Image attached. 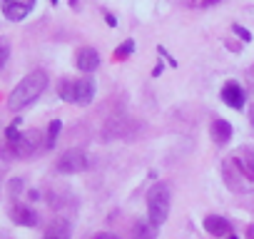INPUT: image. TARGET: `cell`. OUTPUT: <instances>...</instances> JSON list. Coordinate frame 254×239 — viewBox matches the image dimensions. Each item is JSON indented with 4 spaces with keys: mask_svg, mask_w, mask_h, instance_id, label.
I'll return each mask as SVG.
<instances>
[{
    "mask_svg": "<svg viewBox=\"0 0 254 239\" xmlns=\"http://www.w3.org/2000/svg\"><path fill=\"white\" fill-rule=\"evenodd\" d=\"M224 179L234 192H254V150H239L224 162Z\"/></svg>",
    "mask_w": 254,
    "mask_h": 239,
    "instance_id": "obj_1",
    "label": "cell"
},
{
    "mask_svg": "<svg viewBox=\"0 0 254 239\" xmlns=\"http://www.w3.org/2000/svg\"><path fill=\"white\" fill-rule=\"evenodd\" d=\"M45 87H48V72H45V70H33V72L25 75V77L18 82V87L10 92L8 107H10L13 112H20L23 107L33 105V102L43 95Z\"/></svg>",
    "mask_w": 254,
    "mask_h": 239,
    "instance_id": "obj_2",
    "label": "cell"
},
{
    "mask_svg": "<svg viewBox=\"0 0 254 239\" xmlns=\"http://www.w3.org/2000/svg\"><path fill=\"white\" fill-rule=\"evenodd\" d=\"M170 204H172V194L170 187L165 182H157L150 187L147 192V219L157 227H162L170 217Z\"/></svg>",
    "mask_w": 254,
    "mask_h": 239,
    "instance_id": "obj_3",
    "label": "cell"
},
{
    "mask_svg": "<svg viewBox=\"0 0 254 239\" xmlns=\"http://www.w3.org/2000/svg\"><path fill=\"white\" fill-rule=\"evenodd\" d=\"M55 170H58L60 175H77V172L87 170V155H85L82 150H77V147L65 150V152L58 157Z\"/></svg>",
    "mask_w": 254,
    "mask_h": 239,
    "instance_id": "obj_4",
    "label": "cell"
},
{
    "mask_svg": "<svg viewBox=\"0 0 254 239\" xmlns=\"http://www.w3.org/2000/svg\"><path fill=\"white\" fill-rule=\"evenodd\" d=\"M10 152L15 157H33L38 150H40V132L38 130H28V132H20L18 140L8 142Z\"/></svg>",
    "mask_w": 254,
    "mask_h": 239,
    "instance_id": "obj_5",
    "label": "cell"
},
{
    "mask_svg": "<svg viewBox=\"0 0 254 239\" xmlns=\"http://www.w3.org/2000/svg\"><path fill=\"white\" fill-rule=\"evenodd\" d=\"M137 132V125L132 122L130 117H115L110 120V125L105 127V140H130Z\"/></svg>",
    "mask_w": 254,
    "mask_h": 239,
    "instance_id": "obj_6",
    "label": "cell"
},
{
    "mask_svg": "<svg viewBox=\"0 0 254 239\" xmlns=\"http://www.w3.org/2000/svg\"><path fill=\"white\" fill-rule=\"evenodd\" d=\"M33 5H35V0H3V13H5L8 20L20 23V20L28 18Z\"/></svg>",
    "mask_w": 254,
    "mask_h": 239,
    "instance_id": "obj_7",
    "label": "cell"
},
{
    "mask_svg": "<svg viewBox=\"0 0 254 239\" xmlns=\"http://www.w3.org/2000/svg\"><path fill=\"white\" fill-rule=\"evenodd\" d=\"M75 65H77L80 72L90 75V72H95L97 65H100V53H97L95 48H80V50L75 53Z\"/></svg>",
    "mask_w": 254,
    "mask_h": 239,
    "instance_id": "obj_8",
    "label": "cell"
},
{
    "mask_svg": "<svg viewBox=\"0 0 254 239\" xmlns=\"http://www.w3.org/2000/svg\"><path fill=\"white\" fill-rule=\"evenodd\" d=\"M222 100H224L227 107H232V110H242L247 97H244L242 85H237L234 80H229V82H224V87H222Z\"/></svg>",
    "mask_w": 254,
    "mask_h": 239,
    "instance_id": "obj_9",
    "label": "cell"
},
{
    "mask_svg": "<svg viewBox=\"0 0 254 239\" xmlns=\"http://www.w3.org/2000/svg\"><path fill=\"white\" fill-rule=\"evenodd\" d=\"M92 97H95V80L92 77L75 80V105H90Z\"/></svg>",
    "mask_w": 254,
    "mask_h": 239,
    "instance_id": "obj_10",
    "label": "cell"
},
{
    "mask_svg": "<svg viewBox=\"0 0 254 239\" xmlns=\"http://www.w3.org/2000/svg\"><path fill=\"white\" fill-rule=\"evenodd\" d=\"M10 217H13V222L20 224V227H35V224H38V214H35L28 204H20V202L10 207Z\"/></svg>",
    "mask_w": 254,
    "mask_h": 239,
    "instance_id": "obj_11",
    "label": "cell"
},
{
    "mask_svg": "<svg viewBox=\"0 0 254 239\" xmlns=\"http://www.w3.org/2000/svg\"><path fill=\"white\" fill-rule=\"evenodd\" d=\"M209 132H212V140H214L217 145H227V142L232 140V125L227 122V120H222V117H217L214 122H212Z\"/></svg>",
    "mask_w": 254,
    "mask_h": 239,
    "instance_id": "obj_12",
    "label": "cell"
},
{
    "mask_svg": "<svg viewBox=\"0 0 254 239\" xmlns=\"http://www.w3.org/2000/svg\"><path fill=\"white\" fill-rule=\"evenodd\" d=\"M160 234V227L152 224L150 219H137L135 227H132V237L135 239H157Z\"/></svg>",
    "mask_w": 254,
    "mask_h": 239,
    "instance_id": "obj_13",
    "label": "cell"
},
{
    "mask_svg": "<svg viewBox=\"0 0 254 239\" xmlns=\"http://www.w3.org/2000/svg\"><path fill=\"white\" fill-rule=\"evenodd\" d=\"M204 229L212 234V237H227L229 234V222L224 217H217V214H209L204 219Z\"/></svg>",
    "mask_w": 254,
    "mask_h": 239,
    "instance_id": "obj_14",
    "label": "cell"
},
{
    "mask_svg": "<svg viewBox=\"0 0 254 239\" xmlns=\"http://www.w3.org/2000/svg\"><path fill=\"white\" fill-rule=\"evenodd\" d=\"M70 234H72V229H70L67 219H53L45 232V239H70Z\"/></svg>",
    "mask_w": 254,
    "mask_h": 239,
    "instance_id": "obj_15",
    "label": "cell"
},
{
    "mask_svg": "<svg viewBox=\"0 0 254 239\" xmlns=\"http://www.w3.org/2000/svg\"><path fill=\"white\" fill-rule=\"evenodd\" d=\"M58 95L65 100V102H75V80H60L58 85Z\"/></svg>",
    "mask_w": 254,
    "mask_h": 239,
    "instance_id": "obj_16",
    "label": "cell"
},
{
    "mask_svg": "<svg viewBox=\"0 0 254 239\" xmlns=\"http://www.w3.org/2000/svg\"><path fill=\"white\" fill-rule=\"evenodd\" d=\"M60 130H63V122H60V120H53L50 127H48V135H45V150H50V147L55 145V140H58Z\"/></svg>",
    "mask_w": 254,
    "mask_h": 239,
    "instance_id": "obj_17",
    "label": "cell"
},
{
    "mask_svg": "<svg viewBox=\"0 0 254 239\" xmlns=\"http://www.w3.org/2000/svg\"><path fill=\"white\" fill-rule=\"evenodd\" d=\"M132 53H135V40H125L122 45L115 48V60H127Z\"/></svg>",
    "mask_w": 254,
    "mask_h": 239,
    "instance_id": "obj_18",
    "label": "cell"
},
{
    "mask_svg": "<svg viewBox=\"0 0 254 239\" xmlns=\"http://www.w3.org/2000/svg\"><path fill=\"white\" fill-rule=\"evenodd\" d=\"M8 60H10V40L0 38V67H5Z\"/></svg>",
    "mask_w": 254,
    "mask_h": 239,
    "instance_id": "obj_19",
    "label": "cell"
},
{
    "mask_svg": "<svg viewBox=\"0 0 254 239\" xmlns=\"http://www.w3.org/2000/svg\"><path fill=\"white\" fill-rule=\"evenodd\" d=\"M232 30H234V35H239V38H242L244 43H249V40H252V33H249L247 28H242V25H234Z\"/></svg>",
    "mask_w": 254,
    "mask_h": 239,
    "instance_id": "obj_20",
    "label": "cell"
},
{
    "mask_svg": "<svg viewBox=\"0 0 254 239\" xmlns=\"http://www.w3.org/2000/svg\"><path fill=\"white\" fill-rule=\"evenodd\" d=\"M20 189H23V179H20V177L10 179V194H13V197H18V194H20Z\"/></svg>",
    "mask_w": 254,
    "mask_h": 239,
    "instance_id": "obj_21",
    "label": "cell"
},
{
    "mask_svg": "<svg viewBox=\"0 0 254 239\" xmlns=\"http://www.w3.org/2000/svg\"><path fill=\"white\" fill-rule=\"evenodd\" d=\"M92 239H117L115 234H110V232H100V234H95Z\"/></svg>",
    "mask_w": 254,
    "mask_h": 239,
    "instance_id": "obj_22",
    "label": "cell"
},
{
    "mask_svg": "<svg viewBox=\"0 0 254 239\" xmlns=\"http://www.w3.org/2000/svg\"><path fill=\"white\" fill-rule=\"evenodd\" d=\"M217 3H222V0H202V5H207V8L209 5H217Z\"/></svg>",
    "mask_w": 254,
    "mask_h": 239,
    "instance_id": "obj_23",
    "label": "cell"
},
{
    "mask_svg": "<svg viewBox=\"0 0 254 239\" xmlns=\"http://www.w3.org/2000/svg\"><path fill=\"white\" fill-rule=\"evenodd\" d=\"M107 25H110V28H115V25H117V20H115L112 15H107Z\"/></svg>",
    "mask_w": 254,
    "mask_h": 239,
    "instance_id": "obj_24",
    "label": "cell"
},
{
    "mask_svg": "<svg viewBox=\"0 0 254 239\" xmlns=\"http://www.w3.org/2000/svg\"><path fill=\"white\" fill-rule=\"evenodd\" d=\"M152 75H155V77H157V75H162V65H160V62H157V67L152 70Z\"/></svg>",
    "mask_w": 254,
    "mask_h": 239,
    "instance_id": "obj_25",
    "label": "cell"
},
{
    "mask_svg": "<svg viewBox=\"0 0 254 239\" xmlns=\"http://www.w3.org/2000/svg\"><path fill=\"white\" fill-rule=\"evenodd\" d=\"M227 239H237V237H234V234H229V237H227Z\"/></svg>",
    "mask_w": 254,
    "mask_h": 239,
    "instance_id": "obj_26",
    "label": "cell"
},
{
    "mask_svg": "<svg viewBox=\"0 0 254 239\" xmlns=\"http://www.w3.org/2000/svg\"><path fill=\"white\" fill-rule=\"evenodd\" d=\"M252 122H254V115H252Z\"/></svg>",
    "mask_w": 254,
    "mask_h": 239,
    "instance_id": "obj_27",
    "label": "cell"
}]
</instances>
